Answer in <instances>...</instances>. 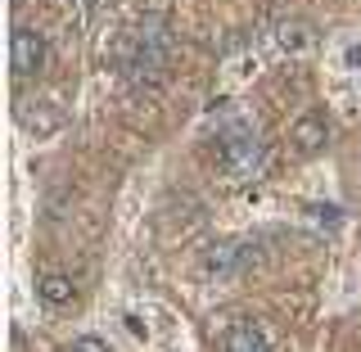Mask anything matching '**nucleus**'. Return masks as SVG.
Here are the masks:
<instances>
[{
    "label": "nucleus",
    "mask_w": 361,
    "mask_h": 352,
    "mask_svg": "<svg viewBox=\"0 0 361 352\" xmlns=\"http://www.w3.org/2000/svg\"><path fill=\"white\" fill-rule=\"evenodd\" d=\"M45 37L37 28H14V37H9V63H14V77L18 82H27V77H41L45 68Z\"/></svg>",
    "instance_id": "nucleus-2"
},
{
    "label": "nucleus",
    "mask_w": 361,
    "mask_h": 352,
    "mask_svg": "<svg viewBox=\"0 0 361 352\" xmlns=\"http://www.w3.org/2000/svg\"><path fill=\"white\" fill-rule=\"evenodd\" d=\"M276 41H280V50H285V54H307L312 45H316V32L307 28V23L293 18V23H280V28H276Z\"/></svg>",
    "instance_id": "nucleus-7"
},
{
    "label": "nucleus",
    "mask_w": 361,
    "mask_h": 352,
    "mask_svg": "<svg viewBox=\"0 0 361 352\" xmlns=\"http://www.w3.org/2000/svg\"><path fill=\"white\" fill-rule=\"evenodd\" d=\"M325 140H330V127H325V118H321V113H302V118L293 122V131H289L293 154H302V158L321 154V150H325Z\"/></svg>",
    "instance_id": "nucleus-3"
},
{
    "label": "nucleus",
    "mask_w": 361,
    "mask_h": 352,
    "mask_svg": "<svg viewBox=\"0 0 361 352\" xmlns=\"http://www.w3.org/2000/svg\"><path fill=\"white\" fill-rule=\"evenodd\" d=\"M348 68H361V50H357V45L348 50Z\"/></svg>",
    "instance_id": "nucleus-10"
},
{
    "label": "nucleus",
    "mask_w": 361,
    "mask_h": 352,
    "mask_svg": "<svg viewBox=\"0 0 361 352\" xmlns=\"http://www.w3.org/2000/svg\"><path fill=\"white\" fill-rule=\"evenodd\" d=\"M217 158L231 176H257L262 172V140L248 127H231V131H221V140H217Z\"/></svg>",
    "instance_id": "nucleus-1"
},
{
    "label": "nucleus",
    "mask_w": 361,
    "mask_h": 352,
    "mask_svg": "<svg viewBox=\"0 0 361 352\" xmlns=\"http://www.w3.org/2000/svg\"><path fill=\"white\" fill-rule=\"evenodd\" d=\"M203 267H208L217 280H231L235 271L244 267V248L235 244V240H221V244H212L208 253H203Z\"/></svg>",
    "instance_id": "nucleus-4"
},
{
    "label": "nucleus",
    "mask_w": 361,
    "mask_h": 352,
    "mask_svg": "<svg viewBox=\"0 0 361 352\" xmlns=\"http://www.w3.org/2000/svg\"><path fill=\"white\" fill-rule=\"evenodd\" d=\"M18 122L27 131H37V135H54V131H59V122H63V113L54 109V104H37V109H32L27 99H23V104H18Z\"/></svg>",
    "instance_id": "nucleus-5"
},
{
    "label": "nucleus",
    "mask_w": 361,
    "mask_h": 352,
    "mask_svg": "<svg viewBox=\"0 0 361 352\" xmlns=\"http://www.w3.org/2000/svg\"><path fill=\"white\" fill-rule=\"evenodd\" d=\"M226 352H271V344L253 321H240L226 330Z\"/></svg>",
    "instance_id": "nucleus-6"
},
{
    "label": "nucleus",
    "mask_w": 361,
    "mask_h": 352,
    "mask_svg": "<svg viewBox=\"0 0 361 352\" xmlns=\"http://www.w3.org/2000/svg\"><path fill=\"white\" fill-rule=\"evenodd\" d=\"M68 352H109V344H104V339H95V334H82V339L68 344Z\"/></svg>",
    "instance_id": "nucleus-9"
},
{
    "label": "nucleus",
    "mask_w": 361,
    "mask_h": 352,
    "mask_svg": "<svg viewBox=\"0 0 361 352\" xmlns=\"http://www.w3.org/2000/svg\"><path fill=\"white\" fill-rule=\"evenodd\" d=\"M37 293H41V303H50V308H68V303L77 298V285L54 271V276H41L37 280Z\"/></svg>",
    "instance_id": "nucleus-8"
}]
</instances>
